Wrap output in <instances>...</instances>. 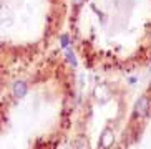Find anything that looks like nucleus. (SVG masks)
<instances>
[{"instance_id":"f257e3e1","label":"nucleus","mask_w":151,"mask_h":149,"mask_svg":"<svg viewBox=\"0 0 151 149\" xmlns=\"http://www.w3.org/2000/svg\"><path fill=\"white\" fill-rule=\"evenodd\" d=\"M151 110V98L148 95H143V96L138 98V101L134 103V116L136 118H146L150 114Z\"/></svg>"},{"instance_id":"f03ea898","label":"nucleus","mask_w":151,"mask_h":149,"mask_svg":"<svg viewBox=\"0 0 151 149\" xmlns=\"http://www.w3.org/2000/svg\"><path fill=\"white\" fill-rule=\"evenodd\" d=\"M27 91H28V85L25 83L23 80H18V81H15V83L12 85V95H14L15 100L23 98L27 95Z\"/></svg>"},{"instance_id":"7ed1b4c3","label":"nucleus","mask_w":151,"mask_h":149,"mask_svg":"<svg viewBox=\"0 0 151 149\" xmlns=\"http://www.w3.org/2000/svg\"><path fill=\"white\" fill-rule=\"evenodd\" d=\"M115 143V134L111 131L110 128H106L105 131L101 133V136H100V148L101 149H110Z\"/></svg>"},{"instance_id":"20e7f679","label":"nucleus","mask_w":151,"mask_h":149,"mask_svg":"<svg viewBox=\"0 0 151 149\" xmlns=\"http://www.w3.org/2000/svg\"><path fill=\"white\" fill-rule=\"evenodd\" d=\"M60 43H62V48H68V45H70V38H68V35L60 37Z\"/></svg>"},{"instance_id":"39448f33","label":"nucleus","mask_w":151,"mask_h":149,"mask_svg":"<svg viewBox=\"0 0 151 149\" xmlns=\"http://www.w3.org/2000/svg\"><path fill=\"white\" fill-rule=\"evenodd\" d=\"M67 60L71 63V66H76V58H75V55L71 52H67Z\"/></svg>"},{"instance_id":"423d86ee","label":"nucleus","mask_w":151,"mask_h":149,"mask_svg":"<svg viewBox=\"0 0 151 149\" xmlns=\"http://www.w3.org/2000/svg\"><path fill=\"white\" fill-rule=\"evenodd\" d=\"M86 0H71V5H73V9H80L81 5H85Z\"/></svg>"}]
</instances>
